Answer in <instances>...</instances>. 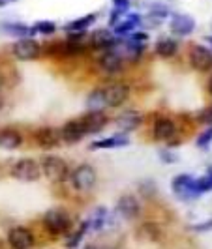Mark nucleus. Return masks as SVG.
<instances>
[{"mask_svg":"<svg viewBox=\"0 0 212 249\" xmlns=\"http://www.w3.org/2000/svg\"><path fill=\"white\" fill-rule=\"evenodd\" d=\"M43 227H45V231L49 234L58 236V234H64V232L70 231L72 219H70V215L64 212V210L53 208V210H49V212L43 215Z\"/></svg>","mask_w":212,"mask_h":249,"instance_id":"nucleus-1","label":"nucleus"},{"mask_svg":"<svg viewBox=\"0 0 212 249\" xmlns=\"http://www.w3.org/2000/svg\"><path fill=\"white\" fill-rule=\"evenodd\" d=\"M12 176L15 180H21V182H36L41 176V165L34 160H19L12 167Z\"/></svg>","mask_w":212,"mask_h":249,"instance_id":"nucleus-2","label":"nucleus"},{"mask_svg":"<svg viewBox=\"0 0 212 249\" xmlns=\"http://www.w3.org/2000/svg\"><path fill=\"white\" fill-rule=\"evenodd\" d=\"M41 175H45L53 182H64L68 178V165L58 156H47L41 160Z\"/></svg>","mask_w":212,"mask_h":249,"instance_id":"nucleus-3","label":"nucleus"},{"mask_svg":"<svg viewBox=\"0 0 212 249\" xmlns=\"http://www.w3.org/2000/svg\"><path fill=\"white\" fill-rule=\"evenodd\" d=\"M12 54L17 60H36L41 54V47L34 37H19V41H15L12 45Z\"/></svg>","mask_w":212,"mask_h":249,"instance_id":"nucleus-4","label":"nucleus"},{"mask_svg":"<svg viewBox=\"0 0 212 249\" xmlns=\"http://www.w3.org/2000/svg\"><path fill=\"white\" fill-rule=\"evenodd\" d=\"M72 184L77 191H88L96 184V171L90 165H79L72 173Z\"/></svg>","mask_w":212,"mask_h":249,"instance_id":"nucleus-5","label":"nucleus"},{"mask_svg":"<svg viewBox=\"0 0 212 249\" xmlns=\"http://www.w3.org/2000/svg\"><path fill=\"white\" fill-rule=\"evenodd\" d=\"M190 66L195 71H209L212 70V51L205 45H193L190 49Z\"/></svg>","mask_w":212,"mask_h":249,"instance_id":"nucleus-6","label":"nucleus"},{"mask_svg":"<svg viewBox=\"0 0 212 249\" xmlns=\"http://www.w3.org/2000/svg\"><path fill=\"white\" fill-rule=\"evenodd\" d=\"M103 96H105V103L107 107H120L128 96H130V87L124 85V83H113L109 87L103 90Z\"/></svg>","mask_w":212,"mask_h":249,"instance_id":"nucleus-7","label":"nucleus"},{"mask_svg":"<svg viewBox=\"0 0 212 249\" xmlns=\"http://www.w3.org/2000/svg\"><path fill=\"white\" fill-rule=\"evenodd\" d=\"M173 191L178 199H193L197 197V189H195V178L190 175H178L173 180Z\"/></svg>","mask_w":212,"mask_h":249,"instance_id":"nucleus-8","label":"nucleus"},{"mask_svg":"<svg viewBox=\"0 0 212 249\" xmlns=\"http://www.w3.org/2000/svg\"><path fill=\"white\" fill-rule=\"evenodd\" d=\"M8 242L12 249H30L34 246V234L26 227H13L8 232Z\"/></svg>","mask_w":212,"mask_h":249,"instance_id":"nucleus-9","label":"nucleus"},{"mask_svg":"<svg viewBox=\"0 0 212 249\" xmlns=\"http://www.w3.org/2000/svg\"><path fill=\"white\" fill-rule=\"evenodd\" d=\"M195 30V19L188 13H176L171 19V32L176 36H190Z\"/></svg>","mask_w":212,"mask_h":249,"instance_id":"nucleus-10","label":"nucleus"},{"mask_svg":"<svg viewBox=\"0 0 212 249\" xmlns=\"http://www.w3.org/2000/svg\"><path fill=\"white\" fill-rule=\"evenodd\" d=\"M100 68L101 71H105V73H118L120 70H122V56H120V53L115 49H107L101 53L100 56Z\"/></svg>","mask_w":212,"mask_h":249,"instance_id":"nucleus-11","label":"nucleus"},{"mask_svg":"<svg viewBox=\"0 0 212 249\" xmlns=\"http://www.w3.org/2000/svg\"><path fill=\"white\" fill-rule=\"evenodd\" d=\"M85 135H87V129H85V125L81 122V118L70 120V122L64 124V127L60 129V137H62L66 142H79Z\"/></svg>","mask_w":212,"mask_h":249,"instance_id":"nucleus-12","label":"nucleus"},{"mask_svg":"<svg viewBox=\"0 0 212 249\" xmlns=\"http://www.w3.org/2000/svg\"><path fill=\"white\" fill-rule=\"evenodd\" d=\"M116 212L120 213L124 219H135L141 212V206H139V200L132 195H124L120 197L116 202Z\"/></svg>","mask_w":212,"mask_h":249,"instance_id":"nucleus-13","label":"nucleus"},{"mask_svg":"<svg viewBox=\"0 0 212 249\" xmlns=\"http://www.w3.org/2000/svg\"><path fill=\"white\" fill-rule=\"evenodd\" d=\"M81 122L87 129V135L88 133H100L101 129L105 127V124H107V116L103 114V111H88L81 118Z\"/></svg>","mask_w":212,"mask_h":249,"instance_id":"nucleus-14","label":"nucleus"},{"mask_svg":"<svg viewBox=\"0 0 212 249\" xmlns=\"http://www.w3.org/2000/svg\"><path fill=\"white\" fill-rule=\"evenodd\" d=\"M34 139H36V142L41 148H55L62 137H60V131L55 129V127H39Z\"/></svg>","mask_w":212,"mask_h":249,"instance_id":"nucleus-15","label":"nucleus"},{"mask_svg":"<svg viewBox=\"0 0 212 249\" xmlns=\"http://www.w3.org/2000/svg\"><path fill=\"white\" fill-rule=\"evenodd\" d=\"M116 37L113 34L109 28H103V30H96L92 37H90V43H92V47L94 49H100V51H107V49H113L115 45H116Z\"/></svg>","mask_w":212,"mask_h":249,"instance_id":"nucleus-16","label":"nucleus"},{"mask_svg":"<svg viewBox=\"0 0 212 249\" xmlns=\"http://www.w3.org/2000/svg\"><path fill=\"white\" fill-rule=\"evenodd\" d=\"M141 122H143V116L137 111H124L115 120V124L120 131H134L135 127H139Z\"/></svg>","mask_w":212,"mask_h":249,"instance_id":"nucleus-17","label":"nucleus"},{"mask_svg":"<svg viewBox=\"0 0 212 249\" xmlns=\"http://www.w3.org/2000/svg\"><path fill=\"white\" fill-rule=\"evenodd\" d=\"M137 26H141V15H137V13H126L124 17L115 25V34L116 36H128Z\"/></svg>","mask_w":212,"mask_h":249,"instance_id":"nucleus-18","label":"nucleus"},{"mask_svg":"<svg viewBox=\"0 0 212 249\" xmlns=\"http://www.w3.org/2000/svg\"><path fill=\"white\" fill-rule=\"evenodd\" d=\"M0 30L4 32V34H8V36H13V37H28V36H34V30H32V26L25 25V23H0Z\"/></svg>","mask_w":212,"mask_h":249,"instance_id":"nucleus-19","label":"nucleus"},{"mask_svg":"<svg viewBox=\"0 0 212 249\" xmlns=\"http://www.w3.org/2000/svg\"><path fill=\"white\" fill-rule=\"evenodd\" d=\"M175 131L176 127L173 120L160 118V120H156V125H154V139L156 141H169V139L175 135Z\"/></svg>","mask_w":212,"mask_h":249,"instance_id":"nucleus-20","label":"nucleus"},{"mask_svg":"<svg viewBox=\"0 0 212 249\" xmlns=\"http://www.w3.org/2000/svg\"><path fill=\"white\" fill-rule=\"evenodd\" d=\"M21 142H23V137L15 131V129H2L0 131V148L4 150H15L21 146Z\"/></svg>","mask_w":212,"mask_h":249,"instance_id":"nucleus-21","label":"nucleus"},{"mask_svg":"<svg viewBox=\"0 0 212 249\" xmlns=\"http://www.w3.org/2000/svg\"><path fill=\"white\" fill-rule=\"evenodd\" d=\"M96 19H98L96 13H88L85 17H79V19H75V21H70L68 25L64 26V30L70 32V34H74V32H85L88 26L94 25Z\"/></svg>","mask_w":212,"mask_h":249,"instance_id":"nucleus-22","label":"nucleus"},{"mask_svg":"<svg viewBox=\"0 0 212 249\" xmlns=\"http://www.w3.org/2000/svg\"><path fill=\"white\" fill-rule=\"evenodd\" d=\"M154 51L162 58H171V56H175L176 51H178V43H176V39H173V37H162L156 43V49Z\"/></svg>","mask_w":212,"mask_h":249,"instance_id":"nucleus-23","label":"nucleus"},{"mask_svg":"<svg viewBox=\"0 0 212 249\" xmlns=\"http://www.w3.org/2000/svg\"><path fill=\"white\" fill-rule=\"evenodd\" d=\"M130 139L124 135H115V137L103 139V141H96L90 144V150H100V148H120V146H128Z\"/></svg>","mask_w":212,"mask_h":249,"instance_id":"nucleus-24","label":"nucleus"},{"mask_svg":"<svg viewBox=\"0 0 212 249\" xmlns=\"http://www.w3.org/2000/svg\"><path fill=\"white\" fill-rule=\"evenodd\" d=\"M107 221H109V213H107V210H105V208H98L96 212L92 213V217L85 221V225H87V229L100 231L101 227H105V225H107Z\"/></svg>","mask_w":212,"mask_h":249,"instance_id":"nucleus-25","label":"nucleus"},{"mask_svg":"<svg viewBox=\"0 0 212 249\" xmlns=\"http://www.w3.org/2000/svg\"><path fill=\"white\" fill-rule=\"evenodd\" d=\"M87 107H88V111H103V109L107 107L105 96H103V90H94V92L88 94Z\"/></svg>","mask_w":212,"mask_h":249,"instance_id":"nucleus-26","label":"nucleus"},{"mask_svg":"<svg viewBox=\"0 0 212 249\" xmlns=\"http://www.w3.org/2000/svg\"><path fill=\"white\" fill-rule=\"evenodd\" d=\"M32 30H34V34H53L55 30H57V25L53 23V21H38L32 25Z\"/></svg>","mask_w":212,"mask_h":249,"instance_id":"nucleus-27","label":"nucleus"},{"mask_svg":"<svg viewBox=\"0 0 212 249\" xmlns=\"http://www.w3.org/2000/svg\"><path fill=\"white\" fill-rule=\"evenodd\" d=\"M195 189H197V193H207V191H211L212 189V167L209 169V173L207 176H203L199 180H195Z\"/></svg>","mask_w":212,"mask_h":249,"instance_id":"nucleus-28","label":"nucleus"},{"mask_svg":"<svg viewBox=\"0 0 212 249\" xmlns=\"http://www.w3.org/2000/svg\"><path fill=\"white\" fill-rule=\"evenodd\" d=\"M150 13H152V17L163 19V17H167V15H169V8H167V6H163V4H154V6H150Z\"/></svg>","mask_w":212,"mask_h":249,"instance_id":"nucleus-29","label":"nucleus"},{"mask_svg":"<svg viewBox=\"0 0 212 249\" xmlns=\"http://www.w3.org/2000/svg\"><path fill=\"white\" fill-rule=\"evenodd\" d=\"M211 141H212V125L209 129H205L199 137H197V146H199V148H207V146L211 144Z\"/></svg>","mask_w":212,"mask_h":249,"instance_id":"nucleus-30","label":"nucleus"},{"mask_svg":"<svg viewBox=\"0 0 212 249\" xmlns=\"http://www.w3.org/2000/svg\"><path fill=\"white\" fill-rule=\"evenodd\" d=\"M113 10H116V12L126 15L128 10H130V0H113Z\"/></svg>","mask_w":212,"mask_h":249,"instance_id":"nucleus-31","label":"nucleus"},{"mask_svg":"<svg viewBox=\"0 0 212 249\" xmlns=\"http://www.w3.org/2000/svg\"><path fill=\"white\" fill-rule=\"evenodd\" d=\"M160 158L163 160V163H175L176 160H178L176 154L169 152V150H162V152H160Z\"/></svg>","mask_w":212,"mask_h":249,"instance_id":"nucleus-32","label":"nucleus"},{"mask_svg":"<svg viewBox=\"0 0 212 249\" xmlns=\"http://www.w3.org/2000/svg\"><path fill=\"white\" fill-rule=\"evenodd\" d=\"M192 229H193V231H197V232H207V231H212V219L211 221H205V223L193 225Z\"/></svg>","mask_w":212,"mask_h":249,"instance_id":"nucleus-33","label":"nucleus"},{"mask_svg":"<svg viewBox=\"0 0 212 249\" xmlns=\"http://www.w3.org/2000/svg\"><path fill=\"white\" fill-rule=\"evenodd\" d=\"M201 122H207V124H212V107H209V109H205V111L199 114Z\"/></svg>","mask_w":212,"mask_h":249,"instance_id":"nucleus-34","label":"nucleus"},{"mask_svg":"<svg viewBox=\"0 0 212 249\" xmlns=\"http://www.w3.org/2000/svg\"><path fill=\"white\" fill-rule=\"evenodd\" d=\"M132 39H135V41H141V43H145L147 39H149V36L145 34V32H137V34H134V36H130Z\"/></svg>","mask_w":212,"mask_h":249,"instance_id":"nucleus-35","label":"nucleus"},{"mask_svg":"<svg viewBox=\"0 0 212 249\" xmlns=\"http://www.w3.org/2000/svg\"><path fill=\"white\" fill-rule=\"evenodd\" d=\"M10 2H15V0H0V6H6V4H10Z\"/></svg>","mask_w":212,"mask_h":249,"instance_id":"nucleus-36","label":"nucleus"},{"mask_svg":"<svg viewBox=\"0 0 212 249\" xmlns=\"http://www.w3.org/2000/svg\"><path fill=\"white\" fill-rule=\"evenodd\" d=\"M209 90H211V94H212V79H211V83H209Z\"/></svg>","mask_w":212,"mask_h":249,"instance_id":"nucleus-37","label":"nucleus"},{"mask_svg":"<svg viewBox=\"0 0 212 249\" xmlns=\"http://www.w3.org/2000/svg\"><path fill=\"white\" fill-rule=\"evenodd\" d=\"M87 249H96V248H92V246H88V248Z\"/></svg>","mask_w":212,"mask_h":249,"instance_id":"nucleus-38","label":"nucleus"},{"mask_svg":"<svg viewBox=\"0 0 212 249\" xmlns=\"http://www.w3.org/2000/svg\"><path fill=\"white\" fill-rule=\"evenodd\" d=\"M209 41H211V43H212V36H211V37H209Z\"/></svg>","mask_w":212,"mask_h":249,"instance_id":"nucleus-39","label":"nucleus"},{"mask_svg":"<svg viewBox=\"0 0 212 249\" xmlns=\"http://www.w3.org/2000/svg\"><path fill=\"white\" fill-rule=\"evenodd\" d=\"M0 85H2V79H0Z\"/></svg>","mask_w":212,"mask_h":249,"instance_id":"nucleus-40","label":"nucleus"}]
</instances>
